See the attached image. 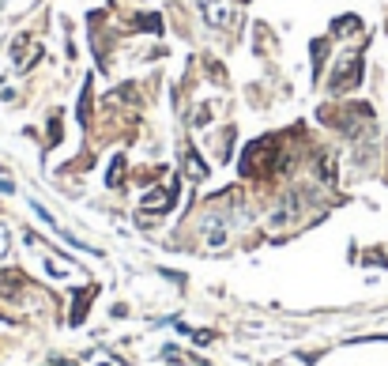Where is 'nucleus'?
I'll list each match as a JSON object with an SVG mask.
<instances>
[{"label": "nucleus", "instance_id": "f257e3e1", "mask_svg": "<svg viewBox=\"0 0 388 366\" xmlns=\"http://www.w3.org/2000/svg\"><path fill=\"white\" fill-rule=\"evenodd\" d=\"M362 83V57L358 53H347L339 64H336V72H332V95H347V91H354V87Z\"/></svg>", "mask_w": 388, "mask_h": 366}, {"label": "nucleus", "instance_id": "f03ea898", "mask_svg": "<svg viewBox=\"0 0 388 366\" xmlns=\"http://www.w3.org/2000/svg\"><path fill=\"white\" fill-rule=\"evenodd\" d=\"M200 12L212 27H234L238 23V12L234 8H226L223 0H200Z\"/></svg>", "mask_w": 388, "mask_h": 366}, {"label": "nucleus", "instance_id": "7ed1b4c3", "mask_svg": "<svg viewBox=\"0 0 388 366\" xmlns=\"http://www.w3.org/2000/svg\"><path fill=\"white\" fill-rule=\"evenodd\" d=\"M181 166L188 170V177H207V163L196 159V151H193V148H185V151H181Z\"/></svg>", "mask_w": 388, "mask_h": 366}, {"label": "nucleus", "instance_id": "20e7f679", "mask_svg": "<svg viewBox=\"0 0 388 366\" xmlns=\"http://www.w3.org/2000/svg\"><path fill=\"white\" fill-rule=\"evenodd\" d=\"M347 30H362L358 16H343V19H336V23H332V35H336V38H347Z\"/></svg>", "mask_w": 388, "mask_h": 366}, {"label": "nucleus", "instance_id": "39448f33", "mask_svg": "<svg viewBox=\"0 0 388 366\" xmlns=\"http://www.w3.org/2000/svg\"><path fill=\"white\" fill-rule=\"evenodd\" d=\"M132 27H136V30H151V35H162V19L159 16H136V19H132Z\"/></svg>", "mask_w": 388, "mask_h": 366}, {"label": "nucleus", "instance_id": "423d86ee", "mask_svg": "<svg viewBox=\"0 0 388 366\" xmlns=\"http://www.w3.org/2000/svg\"><path fill=\"white\" fill-rule=\"evenodd\" d=\"M121 174H125V155H117L114 166H109V177H106L109 189H121Z\"/></svg>", "mask_w": 388, "mask_h": 366}, {"label": "nucleus", "instance_id": "0eeeda50", "mask_svg": "<svg viewBox=\"0 0 388 366\" xmlns=\"http://www.w3.org/2000/svg\"><path fill=\"white\" fill-rule=\"evenodd\" d=\"M207 121H212V106H200L196 110V129H204Z\"/></svg>", "mask_w": 388, "mask_h": 366}, {"label": "nucleus", "instance_id": "6e6552de", "mask_svg": "<svg viewBox=\"0 0 388 366\" xmlns=\"http://www.w3.org/2000/svg\"><path fill=\"white\" fill-rule=\"evenodd\" d=\"M4 253H8V227L0 223V257H4Z\"/></svg>", "mask_w": 388, "mask_h": 366}]
</instances>
